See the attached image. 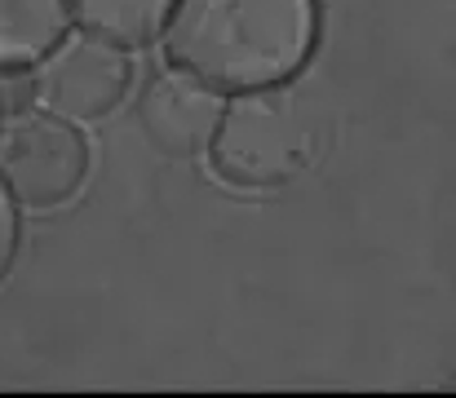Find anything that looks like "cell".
Here are the masks:
<instances>
[{
  "label": "cell",
  "mask_w": 456,
  "mask_h": 398,
  "mask_svg": "<svg viewBox=\"0 0 456 398\" xmlns=\"http://www.w3.org/2000/svg\"><path fill=\"white\" fill-rule=\"evenodd\" d=\"M222 107L226 98L217 89H208L204 80L168 67L164 76H155L138 98V120L142 133L151 137L164 155H208L213 133L222 125Z\"/></svg>",
  "instance_id": "obj_5"
},
{
  "label": "cell",
  "mask_w": 456,
  "mask_h": 398,
  "mask_svg": "<svg viewBox=\"0 0 456 398\" xmlns=\"http://www.w3.org/2000/svg\"><path fill=\"white\" fill-rule=\"evenodd\" d=\"M67 31V0H0V71L36 67Z\"/></svg>",
  "instance_id": "obj_6"
},
{
  "label": "cell",
  "mask_w": 456,
  "mask_h": 398,
  "mask_svg": "<svg viewBox=\"0 0 456 398\" xmlns=\"http://www.w3.org/2000/svg\"><path fill=\"white\" fill-rule=\"evenodd\" d=\"M89 173V146L76 125L49 111H18L0 125V191L22 208L67 204Z\"/></svg>",
  "instance_id": "obj_3"
},
{
  "label": "cell",
  "mask_w": 456,
  "mask_h": 398,
  "mask_svg": "<svg viewBox=\"0 0 456 398\" xmlns=\"http://www.w3.org/2000/svg\"><path fill=\"white\" fill-rule=\"evenodd\" d=\"M134 85V53L94 31H67L36 62V111H49L67 125L102 120L120 107Z\"/></svg>",
  "instance_id": "obj_4"
},
{
  "label": "cell",
  "mask_w": 456,
  "mask_h": 398,
  "mask_svg": "<svg viewBox=\"0 0 456 398\" xmlns=\"http://www.w3.org/2000/svg\"><path fill=\"white\" fill-rule=\"evenodd\" d=\"M177 0H67V13L102 36V40H116L125 49H138L155 36H164V22L173 13Z\"/></svg>",
  "instance_id": "obj_7"
},
{
  "label": "cell",
  "mask_w": 456,
  "mask_h": 398,
  "mask_svg": "<svg viewBox=\"0 0 456 398\" xmlns=\"http://www.w3.org/2000/svg\"><path fill=\"white\" fill-rule=\"evenodd\" d=\"M13 248H18V208L0 191V279H4V270L13 262Z\"/></svg>",
  "instance_id": "obj_8"
},
{
  "label": "cell",
  "mask_w": 456,
  "mask_h": 398,
  "mask_svg": "<svg viewBox=\"0 0 456 398\" xmlns=\"http://www.w3.org/2000/svg\"><path fill=\"white\" fill-rule=\"evenodd\" d=\"M319 36L314 0H177L164 53L222 98L284 89Z\"/></svg>",
  "instance_id": "obj_1"
},
{
  "label": "cell",
  "mask_w": 456,
  "mask_h": 398,
  "mask_svg": "<svg viewBox=\"0 0 456 398\" xmlns=\"http://www.w3.org/2000/svg\"><path fill=\"white\" fill-rule=\"evenodd\" d=\"M310 150L314 137L297 102L284 89H262L226 98L208 159L217 177L240 191H275L310 164Z\"/></svg>",
  "instance_id": "obj_2"
}]
</instances>
